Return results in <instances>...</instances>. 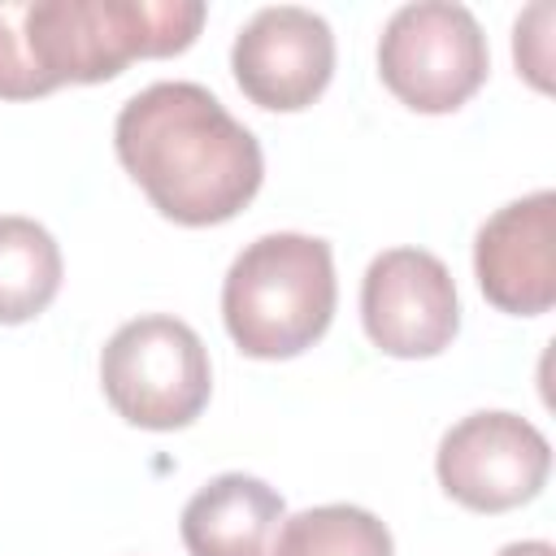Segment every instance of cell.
<instances>
[{
    "label": "cell",
    "mask_w": 556,
    "mask_h": 556,
    "mask_svg": "<svg viewBox=\"0 0 556 556\" xmlns=\"http://www.w3.org/2000/svg\"><path fill=\"white\" fill-rule=\"evenodd\" d=\"M113 148L152 208L191 230L239 217L265 178L256 135L200 83L135 91L113 122Z\"/></svg>",
    "instance_id": "1"
},
{
    "label": "cell",
    "mask_w": 556,
    "mask_h": 556,
    "mask_svg": "<svg viewBox=\"0 0 556 556\" xmlns=\"http://www.w3.org/2000/svg\"><path fill=\"white\" fill-rule=\"evenodd\" d=\"M204 17L200 0H22V39L48 96L109 83L130 61L187 52Z\"/></svg>",
    "instance_id": "2"
},
{
    "label": "cell",
    "mask_w": 556,
    "mask_h": 556,
    "mask_svg": "<svg viewBox=\"0 0 556 556\" xmlns=\"http://www.w3.org/2000/svg\"><path fill=\"white\" fill-rule=\"evenodd\" d=\"M334 252L317 235L278 230L252 239L222 278V321L252 361H291L334 321Z\"/></svg>",
    "instance_id": "3"
},
{
    "label": "cell",
    "mask_w": 556,
    "mask_h": 556,
    "mask_svg": "<svg viewBox=\"0 0 556 556\" xmlns=\"http://www.w3.org/2000/svg\"><path fill=\"white\" fill-rule=\"evenodd\" d=\"M100 391L113 413L139 430H182L213 395L208 348L182 317L143 313L109 334Z\"/></svg>",
    "instance_id": "4"
},
{
    "label": "cell",
    "mask_w": 556,
    "mask_h": 556,
    "mask_svg": "<svg viewBox=\"0 0 556 556\" xmlns=\"http://www.w3.org/2000/svg\"><path fill=\"white\" fill-rule=\"evenodd\" d=\"M491 48L465 4L417 0L387 17L378 35V78L413 113L443 117L478 96Z\"/></svg>",
    "instance_id": "5"
},
{
    "label": "cell",
    "mask_w": 556,
    "mask_h": 556,
    "mask_svg": "<svg viewBox=\"0 0 556 556\" xmlns=\"http://www.w3.org/2000/svg\"><path fill=\"white\" fill-rule=\"evenodd\" d=\"M552 473L547 434L508 408L460 417L434 452V478L447 500L469 513H513L530 504Z\"/></svg>",
    "instance_id": "6"
},
{
    "label": "cell",
    "mask_w": 556,
    "mask_h": 556,
    "mask_svg": "<svg viewBox=\"0 0 556 556\" xmlns=\"http://www.w3.org/2000/svg\"><path fill=\"white\" fill-rule=\"evenodd\" d=\"M361 326L382 356L430 361L460 330V300L447 265L426 248H387L361 278Z\"/></svg>",
    "instance_id": "7"
},
{
    "label": "cell",
    "mask_w": 556,
    "mask_h": 556,
    "mask_svg": "<svg viewBox=\"0 0 556 556\" xmlns=\"http://www.w3.org/2000/svg\"><path fill=\"white\" fill-rule=\"evenodd\" d=\"M230 74L256 109L300 113L334 78V30L313 9L269 4L239 26Z\"/></svg>",
    "instance_id": "8"
},
{
    "label": "cell",
    "mask_w": 556,
    "mask_h": 556,
    "mask_svg": "<svg viewBox=\"0 0 556 556\" xmlns=\"http://www.w3.org/2000/svg\"><path fill=\"white\" fill-rule=\"evenodd\" d=\"M473 278L486 304L508 317H543L556 304V195L547 187L478 226Z\"/></svg>",
    "instance_id": "9"
},
{
    "label": "cell",
    "mask_w": 556,
    "mask_h": 556,
    "mask_svg": "<svg viewBox=\"0 0 556 556\" xmlns=\"http://www.w3.org/2000/svg\"><path fill=\"white\" fill-rule=\"evenodd\" d=\"M287 517L282 495L252 473H217L182 504L187 556H274L278 521Z\"/></svg>",
    "instance_id": "10"
},
{
    "label": "cell",
    "mask_w": 556,
    "mask_h": 556,
    "mask_svg": "<svg viewBox=\"0 0 556 556\" xmlns=\"http://www.w3.org/2000/svg\"><path fill=\"white\" fill-rule=\"evenodd\" d=\"M65 261L48 226L0 213V326L35 321L61 291Z\"/></svg>",
    "instance_id": "11"
},
{
    "label": "cell",
    "mask_w": 556,
    "mask_h": 556,
    "mask_svg": "<svg viewBox=\"0 0 556 556\" xmlns=\"http://www.w3.org/2000/svg\"><path fill=\"white\" fill-rule=\"evenodd\" d=\"M274 556H395L391 530L356 504H317L282 517Z\"/></svg>",
    "instance_id": "12"
},
{
    "label": "cell",
    "mask_w": 556,
    "mask_h": 556,
    "mask_svg": "<svg viewBox=\"0 0 556 556\" xmlns=\"http://www.w3.org/2000/svg\"><path fill=\"white\" fill-rule=\"evenodd\" d=\"M552 22H556V9L539 0L513 26V61L534 91H552Z\"/></svg>",
    "instance_id": "13"
},
{
    "label": "cell",
    "mask_w": 556,
    "mask_h": 556,
    "mask_svg": "<svg viewBox=\"0 0 556 556\" xmlns=\"http://www.w3.org/2000/svg\"><path fill=\"white\" fill-rule=\"evenodd\" d=\"M43 87L22 39V0L0 4V100H39Z\"/></svg>",
    "instance_id": "14"
},
{
    "label": "cell",
    "mask_w": 556,
    "mask_h": 556,
    "mask_svg": "<svg viewBox=\"0 0 556 556\" xmlns=\"http://www.w3.org/2000/svg\"><path fill=\"white\" fill-rule=\"evenodd\" d=\"M495 556H556V547L547 539H521V543H504Z\"/></svg>",
    "instance_id": "15"
}]
</instances>
